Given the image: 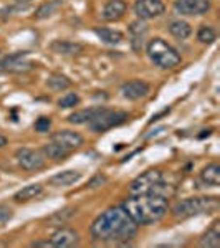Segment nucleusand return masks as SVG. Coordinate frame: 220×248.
Returning a JSON list of instances; mask_svg holds the SVG:
<instances>
[{
    "instance_id": "f3484780",
    "label": "nucleus",
    "mask_w": 220,
    "mask_h": 248,
    "mask_svg": "<svg viewBox=\"0 0 220 248\" xmlns=\"http://www.w3.org/2000/svg\"><path fill=\"white\" fill-rule=\"evenodd\" d=\"M81 179V172L78 170H63V172H58V174L51 175L48 179V186H53V187H68L71 184L78 182Z\"/></svg>"
},
{
    "instance_id": "20e7f679",
    "label": "nucleus",
    "mask_w": 220,
    "mask_h": 248,
    "mask_svg": "<svg viewBox=\"0 0 220 248\" xmlns=\"http://www.w3.org/2000/svg\"><path fill=\"white\" fill-rule=\"evenodd\" d=\"M219 199L217 197H190L179 201L173 207V217L175 220H186L195 215L212 214L219 209Z\"/></svg>"
},
{
    "instance_id": "7ed1b4c3",
    "label": "nucleus",
    "mask_w": 220,
    "mask_h": 248,
    "mask_svg": "<svg viewBox=\"0 0 220 248\" xmlns=\"http://www.w3.org/2000/svg\"><path fill=\"white\" fill-rule=\"evenodd\" d=\"M174 192V186L166 181V175L159 169L146 170L144 174L138 175L129 184V195H141V194H157L167 197Z\"/></svg>"
},
{
    "instance_id": "2eb2a0df",
    "label": "nucleus",
    "mask_w": 220,
    "mask_h": 248,
    "mask_svg": "<svg viewBox=\"0 0 220 248\" xmlns=\"http://www.w3.org/2000/svg\"><path fill=\"white\" fill-rule=\"evenodd\" d=\"M78 242H79V235L73 229H66V227L58 229L50 238L51 247H58V248L75 247V245H78Z\"/></svg>"
},
{
    "instance_id": "72a5a7b5",
    "label": "nucleus",
    "mask_w": 220,
    "mask_h": 248,
    "mask_svg": "<svg viewBox=\"0 0 220 248\" xmlns=\"http://www.w3.org/2000/svg\"><path fill=\"white\" fill-rule=\"evenodd\" d=\"M167 113H169V108H166V109H164V111H161V113H159V114H156V116H153V118H151V123L157 121V119H159V118H161V116H164V114H167Z\"/></svg>"
},
{
    "instance_id": "4be33fe9",
    "label": "nucleus",
    "mask_w": 220,
    "mask_h": 248,
    "mask_svg": "<svg viewBox=\"0 0 220 248\" xmlns=\"http://www.w3.org/2000/svg\"><path fill=\"white\" fill-rule=\"evenodd\" d=\"M167 30H169V33L173 37L179 40H186L192 35V27L186 20H171L169 25H167Z\"/></svg>"
},
{
    "instance_id": "f8f14e48",
    "label": "nucleus",
    "mask_w": 220,
    "mask_h": 248,
    "mask_svg": "<svg viewBox=\"0 0 220 248\" xmlns=\"http://www.w3.org/2000/svg\"><path fill=\"white\" fill-rule=\"evenodd\" d=\"M127 31H129V43L131 48L136 51V53H141L144 40H146V35L149 31V27L144 20H136V22H131L129 27H127Z\"/></svg>"
},
{
    "instance_id": "9b49d317",
    "label": "nucleus",
    "mask_w": 220,
    "mask_h": 248,
    "mask_svg": "<svg viewBox=\"0 0 220 248\" xmlns=\"http://www.w3.org/2000/svg\"><path fill=\"white\" fill-rule=\"evenodd\" d=\"M174 9L181 15H204L210 10V0H175Z\"/></svg>"
},
{
    "instance_id": "f03ea898",
    "label": "nucleus",
    "mask_w": 220,
    "mask_h": 248,
    "mask_svg": "<svg viewBox=\"0 0 220 248\" xmlns=\"http://www.w3.org/2000/svg\"><path fill=\"white\" fill-rule=\"evenodd\" d=\"M167 197L157 194H141V195H129L123 202L125 209L129 217L138 225H149V223L159 222L167 212Z\"/></svg>"
},
{
    "instance_id": "cd10ccee",
    "label": "nucleus",
    "mask_w": 220,
    "mask_h": 248,
    "mask_svg": "<svg viewBox=\"0 0 220 248\" xmlns=\"http://www.w3.org/2000/svg\"><path fill=\"white\" fill-rule=\"evenodd\" d=\"M79 103V96L77 93H66L58 99L60 108H75Z\"/></svg>"
},
{
    "instance_id": "a878e982",
    "label": "nucleus",
    "mask_w": 220,
    "mask_h": 248,
    "mask_svg": "<svg viewBox=\"0 0 220 248\" xmlns=\"http://www.w3.org/2000/svg\"><path fill=\"white\" fill-rule=\"evenodd\" d=\"M99 106L96 108H88V109H81V111H77V113H71L68 116V123L70 124H86L88 121L93 119V116L98 113Z\"/></svg>"
},
{
    "instance_id": "c9c22d12",
    "label": "nucleus",
    "mask_w": 220,
    "mask_h": 248,
    "mask_svg": "<svg viewBox=\"0 0 220 248\" xmlns=\"http://www.w3.org/2000/svg\"><path fill=\"white\" fill-rule=\"evenodd\" d=\"M7 146V138L3 134H0V149H2V147H5Z\"/></svg>"
},
{
    "instance_id": "9d476101",
    "label": "nucleus",
    "mask_w": 220,
    "mask_h": 248,
    "mask_svg": "<svg viewBox=\"0 0 220 248\" xmlns=\"http://www.w3.org/2000/svg\"><path fill=\"white\" fill-rule=\"evenodd\" d=\"M119 91H121L123 98L129 99V101H138V99L146 98L149 94L151 86L149 83L142 81V79H131V81L123 83Z\"/></svg>"
},
{
    "instance_id": "dca6fc26",
    "label": "nucleus",
    "mask_w": 220,
    "mask_h": 248,
    "mask_svg": "<svg viewBox=\"0 0 220 248\" xmlns=\"http://www.w3.org/2000/svg\"><path fill=\"white\" fill-rule=\"evenodd\" d=\"M127 10V5L125 0H108L105 3V7H103V18L106 20V22H118V20H121L125 17Z\"/></svg>"
},
{
    "instance_id": "39448f33",
    "label": "nucleus",
    "mask_w": 220,
    "mask_h": 248,
    "mask_svg": "<svg viewBox=\"0 0 220 248\" xmlns=\"http://www.w3.org/2000/svg\"><path fill=\"white\" fill-rule=\"evenodd\" d=\"M147 57L156 66L162 68V70H173L182 60L181 53L173 45L164 42L162 38H153L147 43Z\"/></svg>"
},
{
    "instance_id": "7c9ffc66",
    "label": "nucleus",
    "mask_w": 220,
    "mask_h": 248,
    "mask_svg": "<svg viewBox=\"0 0 220 248\" xmlns=\"http://www.w3.org/2000/svg\"><path fill=\"white\" fill-rule=\"evenodd\" d=\"M106 182H108V177L105 174H96L94 177L90 179L88 187H90V189H94V187H99V186H103V184H106Z\"/></svg>"
},
{
    "instance_id": "393cba45",
    "label": "nucleus",
    "mask_w": 220,
    "mask_h": 248,
    "mask_svg": "<svg viewBox=\"0 0 220 248\" xmlns=\"http://www.w3.org/2000/svg\"><path fill=\"white\" fill-rule=\"evenodd\" d=\"M47 86L53 91H63L71 86V79L62 73H51L47 78Z\"/></svg>"
},
{
    "instance_id": "4468645a",
    "label": "nucleus",
    "mask_w": 220,
    "mask_h": 248,
    "mask_svg": "<svg viewBox=\"0 0 220 248\" xmlns=\"http://www.w3.org/2000/svg\"><path fill=\"white\" fill-rule=\"evenodd\" d=\"M50 50L63 57H78L85 51V45L78 42H70V40H53L50 43Z\"/></svg>"
},
{
    "instance_id": "423d86ee",
    "label": "nucleus",
    "mask_w": 220,
    "mask_h": 248,
    "mask_svg": "<svg viewBox=\"0 0 220 248\" xmlns=\"http://www.w3.org/2000/svg\"><path fill=\"white\" fill-rule=\"evenodd\" d=\"M127 119H129V113H126V111H114L108 109L105 106H99L98 113L93 116L91 121L86 123V126L93 133H105L108 129L125 124Z\"/></svg>"
},
{
    "instance_id": "1a4fd4ad",
    "label": "nucleus",
    "mask_w": 220,
    "mask_h": 248,
    "mask_svg": "<svg viewBox=\"0 0 220 248\" xmlns=\"http://www.w3.org/2000/svg\"><path fill=\"white\" fill-rule=\"evenodd\" d=\"M166 10L162 0H136L134 2V14L139 20H151L161 17Z\"/></svg>"
},
{
    "instance_id": "c85d7f7f",
    "label": "nucleus",
    "mask_w": 220,
    "mask_h": 248,
    "mask_svg": "<svg viewBox=\"0 0 220 248\" xmlns=\"http://www.w3.org/2000/svg\"><path fill=\"white\" fill-rule=\"evenodd\" d=\"M33 127H35L37 133H48L50 127H51V119L47 118V116H40L37 121H35Z\"/></svg>"
},
{
    "instance_id": "bb28decb",
    "label": "nucleus",
    "mask_w": 220,
    "mask_h": 248,
    "mask_svg": "<svg viewBox=\"0 0 220 248\" xmlns=\"http://www.w3.org/2000/svg\"><path fill=\"white\" fill-rule=\"evenodd\" d=\"M197 40L204 43V45H210V43H214L217 40V33H215V30L212 27L202 25L197 31Z\"/></svg>"
},
{
    "instance_id": "f257e3e1",
    "label": "nucleus",
    "mask_w": 220,
    "mask_h": 248,
    "mask_svg": "<svg viewBox=\"0 0 220 248\" xmlns=\"http://www.w3.org/2000/svg\"><path fill=\"white\" fill-rule=\"evenodd\" d=\"M139 225L129 217L123 205L111 207L94 218L90 227V235L94 242L127 243L138 233Z\"/></svg>"
},
{
    "instance_id": "b1692460",
    "label": "nucleus",
    "mask_w": 220,
    "mask_h": 248,
    "mask_svg": "<svg viewBox=\"0 0 220 248\" xmlns=\"http://www.w3.org/2000/svg\"><path fill=\"white\" fill-rule=\"evenodd\" d=\"M43 192V187L40 184H30V186H25L23 189H20L17 194L14 195L15 202H27L31 201V199L38 197L40 194Z\"/></svg>"
},
{
    "instance_id": "ddd939ff",
    "label": "nucleus",
    "mask_w": 220,
    "mask_h": 248,
    "mask_svg": "<svg viewBox=\"0 0 220 248\" xmlns=\"http://www.w3.org/2000/svg\"><path fill=\"white\" fill-rule=\"evenodd\" d=\"M50 141H55V142L62 144V146H65L66 149L75 151V149H78L79 146H83L85 139H83V136L77 133V131L62 129V131H57V133L51 134Z\"/></svg>"
},
{
    "instance_id": "c756f323",
    "label": "nucleus",
    "mask_w": 220,
    "mask_h": 248,
    "mask_svg": "<svg viewBox=\"0 0 220 248\" xmlns=\"http://www.w3.org/2000/svg\"><path fill=\"white\" fill-rule=\"evenodd\" d=\"M77 214V209H73V207H68V209H63V210H58L57 214L53 215L50 220H66V218H70V217H73V215Z\"/></svg>"
},
{
    "instance_id": "6e6552de",
    "label": "nucleus",
    "mask_w": 220,
    "mask_h": 248,
    "mask_svg": "<svg viewBox=\"0 0 220 248\" xmlns=\"http://www.w3.org/2000/svg\"><path fill=\"white\" fill-rule=\"evenodd\" d=\"M15 159H17L18 166L25 170L30 172H37L40 169H43L47 164V157L42 151H35L30 147H20L15 151Z\"/></svg>"
},
{
    "instance_id": "6ab92c4d",
    "label": "nucleus",
    "mask_w": 220,
    "mask_h": 248,
    "mask_svg": "<svg viewBox=\"0 0 220 248\" xmlns=\"http://www.w3.org/2000/svg\"><path fill=\"white\" fill-rule=\"evenodd\" d=\"M42 153L45 154V157H48V159H53V161H63V159H66L68 155L73 153V151L66 149L65 146H62V144H58L55 141H50L42 147Z\"/></svg>"
},
{
    "instance_id": "412c9836",
    "label": "nucleus",
    "mask_w": 220,
    "mask_h": 248,
    "mask_svg": "<svg viewBox=\"0 0 220 248\" xmlns=\"http://www.w3.org/2000/svg\"><path fill=\"white\" fill-rule=\"evenodd\" d=\"M201 181L209 187L220 186V166L217 162H212L201 170Z\"/></svg>"
},
{
    "instance_id": "4c0bfd02",
    "label": "nucleus",
    "mask_w": 220,
    "mask_h": 248,
    "mask_svg": "<svg viewBox=\"0 0 220 248\" xmlns=\"http://www.w3.org/2000/svg\"><path fill=\"white\" fill-rule=\"evenodd\" d=\"M0 91H2V88H0Z\"/></svg>"
},
{
    "instance_id": "473e14b6",
    "label": "nucleus",
    "mask_w": 220,
    "mask_h": 248,
    "mask_svg": "<svg viewBox=\"0 0 220 248\" xmlns=\"http://www.w3.org/2000/svg\"><path fill=\"white\" fill-rule=\"evenodd\" d=\"M14 2L17 3V7H15L17 10H25L31 3V0H14Z\"/></svg>"
},
{
    "instance_id": "f704fd0d",
    "label": "nucleus",
    "mask_w": 220,
    "mask_h": 248,
    "mask_svg": "<svg viewBox=\"0 0 220 248\" xmlns=\"http://www.w3.org/2000/svg\"><path fill=\"white\" fill-rule=\"evenodd\" d=\"M31 247H51V243H50V240H47V242H33Z\"/></svg>"
},
{
    "instance_id": "5701e85b",
    "label": "nucleus",
    "mask_w": 220,
    "mask_h": 248,
    "mask_svg": "<svg viewBox=\"0 0 220 248\" xmlns=\"http://www.w3.org/2000/svg\"><path fill=\"white\" fill-rule=\"evenodd\" d=\"M63 2L65 0H48V2L42 3L37 9V12H35V18L45 20L48 17H51V15H55L63 7Z\"/></svg>"
},
{
    "instance_id": "a211bd4d",
    "label": "nucleus",
    "mask_w": 220,
    "mask_h": 248,
    "mask_svg": "<svg viewBox=\"0 0 220 248\" xmlns=\"http://www.w3.org/2000/svg\"><path fill=\"white\" fill-rule=\"evenodd\" d=\"M93 31L99 37L101 42L108 43V45H121L125 42V33L119 30H111L106 27H94Z\"/></svg>"
},
{
    "instance_id": "e433bc0d",
    "label": "nucleus",
    "mask_w": 220,
    "mask_h": 248,
    "mask_svg": "<svg viewBox=\"0 0 220 248\" xmlns=\"http://www.w3.org/2000/svg\"><path fill=\"white\" fill-rule=\"evenodd\" d=\"M0 53H2V50H0Z\"/></svg>"
},
{
    "instance_id": "2f4dec72",
    "label": "nucleus",
    "mask_w": 220,
    "mask_h": 248,
    "mask_svg": "<svg viewBox=\"0 0 220 248\" xmlns=\"http://www.w3.org/2000/svg\"><path fill=\"white\" fill-rule=\"evenodd\" d=\"M12 218V210L7 205H0V222H7Z\"/></svg>"
},
{
    "instance_id": "0eeeda50",
    "label": "nucleus",
    "mask_w": 220,
    "mask_h": 248,
    "mask_svg": "<svg viewBox=\"0 0 220 248\" xmlns=\"http://www.w3.org/2000/svg\"><path fill=\"white\" fill-rule=\"evenodd\" d=\"M35 68V63L29 60V51H17L0 60V70L7 73H29Z\"/></svg>"
},
{
    "instance_id": "aec40b11",
    "label": "nucleus",
    "mask_w": 220,
    "mask_h": 248,
    "mask_svg": "<svg viewBox=\"0 0 220 248\" xmlns=\"http://www.w3.org/2000/svg\"><path fill=\"white\" fill-rule=\"evenodd\" d=\"M199 245L202 248H219L220 247V222L215 220L212 227L201 237Z\"/></svg>"
}]
</instances>
